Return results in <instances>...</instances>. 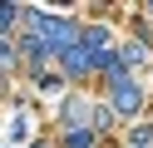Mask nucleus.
I'll return each mask as SVG.
<instances>
[{
	"label": "nucleus",
	"instance_id": "obj_2",
	"mask_svg": "<svg viewBox=\"0 0 153 148\" xmlns=\"http://www.w3.org/2000/svg\"><path fill=\"white\" fill-rule=\"evenodd\" d=\"M10 20H15V10H10V5H0V25H10Z\"/></svg>",
	"mask_w": 153,
	"mask_h": 148
},
{
	"label": "nucleus",
	"instance_id": "obj_1",
	"mask_svg": "<svg viewBox=\"0 0 153 148\" xmlns=\"http://www.w3.org/2000/svg\"><path fill=\"white\" fill-rule=\"evenodd\" d=\"M114 104H119L123 114H133V109H138V89H133L128 79H114Z\"/></svg>",
	"mask_w": 153,
	"mask_h": 148
}]
</instances>
